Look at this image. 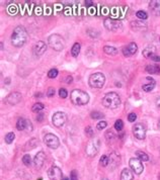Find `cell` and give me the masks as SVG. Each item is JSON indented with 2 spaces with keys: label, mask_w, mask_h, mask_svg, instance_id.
Wrapping results in <instances>:
<instances>
[{
  "label": "cell",
  "mask_w": 160,
  "mask_h": 180,
  "mask_svg": "<svg viewBox=\"0 0 160 180\" xmlns=\"http://www.w3.org/2000/svg\"><path fill=\"white\" fill-rule=\"evenodd\" d=\"M27 32L24 27L19 25L13 30L11 35V44L16 48H20L27 43Z\"/></svg>",
  "instance_id": "cell-1"
},
{
  "label": "cell",
  "mask_w": 160,
  "mask_h": 180,
  "mask_svg": "<svg viewBox=\"0 0 160 180\" xmlns=\"http://www.w3.org/2000/svg\"><path fill=\"white\" fill-rule=\"evenodd\" d=\"M70 98L75 105H85L89 102V95L80 89H74L70 94Z\"/></svg>",
  "instance_id": "cell-2"
},
{
  "label": "cell",
  "mask_w": 160,
  "mask_h": 180,
  "mask_svg": "<svg viewBox=\"0 0 160 180\" xmlns=\"http://www.w3.org/2000/svg\"><path fill=\"white\" fill-rule=\"evenodd\" d=\"M102 104L107 108L115 109L121 104V98L116 92H108L102 98Z\"/></svg>",
  "instance_id": "cell-3"
},
{
  "label": "cell",
  "mask_w": 160,
  "mask_h": 180,
  "mask_svg": "<svg viewBox=\"0 0 160 180\" xmlns=\"http://www.w3.org/2000/svg\"><path fill=\"white\" fill-rule=\"evenodd\" d=\"M48 43L49 46L55 51H62L65 47V41L64 38L61 37L60 35H57V33H54V35H51L48 38Z\"/></svg>",
  "instance_id": "cell-4"
},
{
  "label": "cell",
  "mask_w": 160,
  "mask_h": 180,
  "mask_svg": "<svg viewBox=\"0 0 160 180\" xmlns=\"http://www.w3.org/2000/svg\"><path fill=\"white\" fill-rule=\"evenodd\" d=\"M89 86L92 88H101L105 83V76L100 72L91 74L88 79Z\"/></svg>",
  "instance_id": "cell-5"
},
{
  "label": "cell",
  "mask_w": 160,
  "mask_h": 180,
  "mask_svg": "<svg viewBox=\"0 0 160 180\" xmlns=\"http://www.w3.org/2000/svg\"><path fill=\"white\" fill-rule=\"evenodd\" d=\"M100 148V141L99 139H93L87 144L86 146V154L89 157H94L99 153Z\"/></svg>",
  "instance_id": "cell-6"
},
{
  "label": "cell",
  "mask_w": 160,
  "mask_h": 180,
  "mask_svg": "<svg viewBox=\"0 0 160 180\" xmlns=\"http://www.w3.org/2000/svg\"><path fill=\"white\" fill-rule=\"evenodd\" d=\"M44 142L51 149H57L60 146V141L54 134H46V136L44 137Z\"/></svg>",
  "instance_id": "cell-7"
},
{
  "label": "cell",
  "mask_w": 160,
  "mask_h": 180,
  "mask_svg": "<svg viewBox=\"0 0 160 180\" xmlns=\"http://www.w3.org/2000/svg\"><path fill=\"white\" fill-rule=\"evenodd\" d=\"M52 122H53V125L57 128L63 127V125H65V122H67V114L65 112L57 111L53 115Z\"/></svg>",
  "instance_id": "cell-8"
},
{
  "label": "cell",
  "mask_w": 160,
  "mask_h": 180,
  "mask_svg": "<svg viewBox=\"0 0 160 180\" xmlns=\"http://www.w3.org/2000/svg\"><path fill=\"white\" fill-rule=\"evenodd\" d=\"M133 134L138 140H144L146 138V128L143 123H136L133 127Z\"/></svg>",
  "instance_id": "cell-9"
},
{
  "label": "cell",
  "mask_w": 160,
  "mask_h": 180,
  "mask_svg": "<svg viewBox=\"0 0 160 180\" xmlns=\"http://www.w3.org/2000/svg\"><path fill=\"white\" fill-rule=\"evenodd\" d=\"M129 164H130L131 169L135 172L137 175H140V174L143 172L144 167L143 164H142V161L138 158H131L130 161H129Z\"/></svg>",
  "instance_id": "cell-10"
},
{
  "label": "cell",
  "mask_w": 160,
  "mask_h": 180,
  "mask_svg": "<svg viewBox=\"0 0 160 180\" xmlns=\"http://www.w3.org/2000/svg\"><path fill=\"white\" fill-rule=\"evenodd\" d=\"M48 176L51 180H63L62 170L57 166H52L48 171Z\"/></svg>",
  "instance_id": "cell-11"
},
{
  "label": "cell",
  "mask_w": 160,
  "mask_h": 180,
  "mask_svg": "<svg viewBox=\"0 0 160 180\" xmlns=\"http://www.w3.org/2000/svg\"><path fill=\"white\" fill-rule=\"evenodd\" d=\"M104 24V27H107L108 30H113V32L121 29V27H122L121 21H119L117 19H113V18H105Z\"/></svg>",
  "instance_id": "cell-12"
},
{
  "label": "cell",
  "mask_w": 160,
  "mask_h": 180,
  "mask_svg": "<svg viewBox=\"0 0 160 180\" xmlns=\"http://www.w3.org/2000/svg\"><path fill=\"white\" fill-rule=\"evenodd\" d=\"M137 51H138V46L133 42L123 48V54H124V56H126V57L133 56L134 54L137 53Z\"/></svg>",
  "instance_id": "cell-13"
},
{
  "label": "cell",
  "mask_w": 160,
  "mask_h": 180,
  "mask_svg": "<svg viewBox=\"0 0 160 180\" xmlns=\"http://www.w3.org/2000/svg\"><path fill=\"white\" fill-rule=\"evenodd\" d=\"M21 100V94L19 92H12L6 97V102L10 105H15L19 103Z\"/></svg>",
  "instance_id": "cell-14"
},
{
  "label": "cell",
  "mask_w": 160,
  "mask_h": 180,
  "mask_svg": "<svg viewBox=\"0 0 160 180\" xmlns=\"http://www.w3.org/2000/svg\"><path fill=\"white\" fill-rule=\"evenodd\" d=\"M46 51H47V45H46V43H44L43 41L38 42L35 45V47H33V54H35L36 56H38V57L39 56H42Z\"/></svg>",
  "instance_id": "cell-15"
},
{
  "label": "cell",
  "mask_w": 160,
  "mask_h": 180,
  "mask_svg": "<svg viewBox=\"0 0 160 180\" xmlns=\"http://www.w3.org/2000/svg\"><path fill=\"white\" fill-rule=\"evenodd\" d=\"M45 159H46V155L44 152H39V153L36 155L35 159H33V163H35V166L37 168H42L43 165H44V162H45Z\"/></svg>",
  "instance_id": "cell-16"
},
{
  "label": "cell",
  "mask_w": 160,
  "mask_h": 180,
  "mask_svg": "<svg viewBox=\"0 0 160 180\" xmlns=\"http://www.w3.org/2000/svg\"><path fill=\"white\" fill-rule=\"evenodd\" d=\"M149 7L154 14L160 15V0H152L149 3Z\"/></svg>",
  "instance_id": "cell-17"
},
{
  "label": "cell",
  "mask_w": 160,
  "mask_h": 180,
  "mask_svg": "<svg viewBox=\"0 0 160 180\" xmlns=\"http://www.w3.org/2000/svg\"><path fill=\"white\" fill-rule=\"evenodd\" d=\"M133 172L130 169L125 168L121 173V180H133Z\"/></svg>",
  "instance_id": "cell-18"
},
{
  "label": "cell",
  "mask_w": 160,
  "mask_h": 180,
  "mask_svg": "<svg viewBox=\"0 0 160 180\" xmlns=\"http://www.w3.org/2000/svg\"><path fill=\"white\" fill-rule=\"evenodd\" d=\"M155 50H156L155 47H153V46H149V47H147L145 50L143 51V56L145 58L150 59L151 56L155 54Z\"/></svg>",
  "instance_id": "cell-19"
},
{
  "label": "cell",
  "mask_w": 160,
  "mask_h": 180,
  "mask_svg": "<svg viewBox=\"0 0 160 180\" xmlns=\"http://www.w3.org/2000/svg\"><path fill=\"white\" fill-rule=\"evenodd\" d=\"M146 71L149 74H159L160 73V67L157 65H148L146 67Z\"/></svg>",
  "instance_id": "cell-20"
},
{
  "label": "cell",
  "mask_w": 160,
  "mask_h": 180,
  "mask_svg": "<svg viewBox=\"0 0 160 180\" xmlns=\"http://www.w3.org/2000/svg\"><path fill=\"white\" fill-rule=\"evenodd\" d=\"M104 51L105 54H107V55L110 56H115L118 54V49L115 47H110V46H105V47H104Z\"/></svg>",
  "instance_id": "cell-21"
},
{
  "label": "cell",
  "mask_w": 160,
  "mask_h": 180,
  "mask_svg": "<svg viewBox=\"0 0 160 180\" xmlns=\"http://www.w3.org/2000/svg\"><path fill=\"white\" fill-rule=\"evenodd\" d=\"M16 128L19 131H24L27 128V120L22 117H19L16 122Z\"/></svg>",
  "instance_id": "cell-22"
},
{
  "label": "cell",
  "mask_w": 160,
  "mask_h": 180,
  "mask_svg": "<svg viewBox=\"0 0 160 180\" xmlns=\"http://www.w3.org/2000/svg\"><path fill=\"white\" fill-rule=\"evenodd\" d=\"M80 53V44L79 43H75L73 45V47L71 49V55L73 56V57H78Z\"/></svg>",
  "instance_id": "cell-23"
},
{
  "label": "cell",
  "mask_w": 160,
  "mask_h": 180,
  "mask_svg": "<svg viewBox=\"0 0 160 180\" xmlns=\"http://www.w3.org/2000/svg\"><path fill=\"white\" fill-rule=\"evenodd\" d=\"M136 155H137V157H138V159H140V160L143 161V162H146V161L149 160V156L143 151H137Z\"/></svg>",
  "instance_id": "cell-24"
},
{
  "label": "cell",
  "mask_w": 160,
  "mask_h": 180,
  "mask_svg": "<svg viewBox=\"0 0 160 180\" xmlns=\"http://www.w3.org/2000/svg\"><path fill=\"white\" fill-rule=\"evenodd\" d=\"M132 27L134 30H146V24H142V22H138V21H135V22H132L131 24Z\"/></svg>",
  "instance_id": "cell-25"
},
{
  "label": "cell",
  "mask_w": 160,
  "mask_h": 180,
  "mask_svg": "<svg viewBox=\"0 0 160 180\" xmlns=\"http://www.w3.org/2000/svg\"><path fill=\"white\" fill-rule=\"evenodd\" d=\"M99 164L104 167H107L110 164V157H107V155H102L99 159Z\"/></svg>",
  "instance_id": "cell-26"
},
{
  "label": "cell",
  "mask_w": 160,
  "mask_h": 180,
  "mask_svg": "<svg viewBox=\"0 0 160 180\" xmlns=\"http://www.w3.org/2000/svg\"><path fill=\"white\" fill-rule=\"evenodd\" d=\"M44 107H45V105H44L43 103H41V102H38V103H35V104L33 105L32 110H33V112H39V111H41V110H43Z\"/></svg>",
  "instance_id": "cell-27"
},
{
  "label": "cell",
  "mask_w": 160,
  "mask_h": 180,
  "mask_svg": "<svg viewBox=\"0 0 160 180\" xmlns=\"http://www.w3.org/2000/svg\"><path fill=\"white\" fill-rule=\"evenodd\" d=\"M14 138H15V135L13 133H8L4 138L5 143H6V144H11L14 141Z\"/></svg>",
  "instance_id": "cell-28"
},
{
  "label": "cell",
  "mask_w": 160,
  "mask_h": 180,
  "mask_svg": "<svg viewBox=\"0 0 160 180\" xmlns=\"http://www.w3.org/2000/svg\"><path fill=\"white\" fill-rule=\"evenodd\" d=\"M136 16L141 20H145V19L148 18V14H147L145 11H143V10H139V11H137Z\"/></svg>",
  "instance_id": "cell-29"
},
{
  "label": "cell",
  "mask_w": 160,
  "mask_h": 180,
  "mask_svg": "<svg viewBox=\"0 0 160 180\" xmlns=\"http://www.w3.org/2000/svg\"><path fill=\"white\" fill-rule=\"evenodd\" d=\"M155 87V82H152V83H148V84H144L143 85V90L146 92H150L151 90H153V88Z\"/></svg>",
  "instance_id": "cell-30"
},
{
  "label": "cell",
  "mask_w": 160,
  "mask_h": 180,
  "mask_svg": "<svg viewBox=\"0 0 160 180\" xmlns=\"http://www.w3.org/2000/svg\"><path fill=\"white\" fill-rule=\"evenodd\" d=\"M90 117H91V119H93V120H99V119H102L104 115V114H101V112H99V111H92L91 114H90Z\"/></svg>",
  "instance_id": "cell-31"
},
{
  "label": "cell",
  "mask_w": 160,
  "mask_h": 180,
  "mask_svg": "<svg viewBox=\"0 0 160 180\" xmlns=\"http://www.w3.org/2000/svg\"><path fill=\"white\" fill-rule=\"evenodd\" d=\"M123 128H124V122L122 120H116V122H115V128L116 130L118 131V132H121V131L123 130Z\"/></svg>",
  "instance_id": "cell-32"
},
{
  "label": "cell",
  "mask_w": 160,
  "mask_h": 180,
  "mask_svg": "<svg viewBox=\"0 0 160 180\" xmlns=\"http://www.w3.org/2000/svg\"><path fill=\"white\" fill-rule=\"evenodd\" d=\"M22 162H24V164L27 167H30V162H32V159H30V155H24L22 157Z\"/></svg>",
  "instance_id": "cell-33"
},
{
  "label": "cell",
  "mask_w": 160,
  "mask_h": 180,
  "mask_svg": "<svg viewBox=\"0 0 160 180\" xmlns=\"http://www.w3.org/2000/svg\"><path fill=\"white\" fill-rule=\"evenodd\" d=\"M57 76H58V70H57V69H51V70L48 72L49 78L53 79V78H56Z\"/></svg>",
  "instance_id": "cell-34"
},
{
  "label": "cell",
  "mask_w": 160,
  "mask_h": 180,
  "mask_svg": "<svg viewBox=\"0 0 160 180\" xmlns=\"http://www.w3.org/2000/svg\"><path fill=\"white\" fill-rule=\"evenodd\" d=\"M59 96H60L61 98H66V97L68 96L67 90L65 88H60V90H59Z\"/></svg>",
  "instance_id": "cell-35"
},
{
  "label": "cell",
  "mask_w": 160,
  "mask_h": 180,
  "mask_svg": "<svg viewBox=\"0 0 160 180\" xmlns=\"http://www.w3.org/2000/svg\"><path fill=\"white\" fill-rule=\"evenodd\" d=\"M107 122H105V120H102V122H99L97 123L96 128H97V130H104V128H107Z\"/></svg>",
  "instance_id": "cell-36"
},
{
  "label": "cell",
  "mask_w": 160,
  "mask_h": 180,
  "mask_svg": "<svg viewBox=\"0 0 160 180\" xmlns=\"http://www.w3.org/2000/svg\"><path fill=\"white\" fill-rule=\"evenodd\" d=\"M85 134H86L87 136H88L89 138L93 137V131H92V128L90 127H86L85 128Z\"/></svg>",
  "instance_id": "cell-37"
},
{
  "label": "cell",
  "mask_w": 160,
  "mask_h": 180,
  "mask_svg": "<svg viewBox=\"0 0 160 180\" xmlns=\"http://www.w3.org/2000/svg\"><path fill=\"white\" fill-rule=\"evenodd\" d=\"M128 120L130 122H134L137 120V114H134V112H131V114L128 115Z\"/></svg>",
  "instance_id": "cell-38"
},
{
  "label": "cell",
  "mask_w": 160,
  "mask_h": 180,
  "mask_svg": "<svg viewBox=\"0 0 160 180\" xmlns=\"http://www.w3.org/2000/svg\"><path fill=\"white\" fill-rule=\"evenodd\" d=\"M54 95H55V89H54L53 87H50L47 91V96L48 97H53Z\"/></svg>",
  "instance_id": "cell-39"
},
{
  "label": "cell",
  "mask_w": 160,
  "mask_h": 180,
  "mask_svg": "<svg viewBox=\"0 0 160 180\" xmlns=\"http://www.w3.org/2000/svg\"><path fill=\"white\" fill-rule=\"evenodd\" d=\"M105 137H107V139H108V140H110V137L112 138V139L115 137V135H113V131L112 130H108L107 132V134H105Z\"/></svg>",
  "instance_id": "cell-40"
},
{
  "label": "cell",
  "mask_w": 160,
  "mask_h": 180,
  "mask_svg": "<svg viewBox=\"0 0 160 180\" xmlns=\"http://www.w3.org/2000/svg\"><path fill=\"white\" fill-rule=\"evenodd\" d=\"M70 180H78V177H77L76 171L73 170L71 172V176H70Z\"/></svg>",
  "instance_id": "cell-41"
},
{
  "label": "cell",
  "mask_w": 160,
  "mask_h": 180,
  "mask_svg": "<svg viewBox=\"0 0 160 180\" xmlns=\"http://www.w3.org/2000/svg\"><path fill=\"white\" fill-rule=\"evenodd\" d=\"M150 59L152 61H154V62H160V56H157V55H152L151 57H150Z\"/></svg>",
  "instance_id": "cell-42"
},
{
  "label": "cell",
  "mask_w": 160,
  "mask_h": 180,
  "mask_svg": "<svg viewBox=\"0 0 160 180\" xmlns=\"http://www.w3.org/2000/svg\"><path fill=\"white\" fill-rule=\"evenodd\" d=\"M27 130L30 131V132H32L33 131V125H32V122H30V120H27Z\"/></svg>",
  "instance_id": "cell-43"
},
{
  "label": "cell",
  "mask_w": 160,
  "mask_h": 180,
  "mask_svg": "<svg viewBox=\"0 0 160 180\" xmlns=\"http://www.w3.org/2000/svg\"><path fill=\"white\" fill-rule=\"evenodd\" d=\"M92 0H86V1H85V5H86V6H88V7H90V6H92V5H93V3H92Z\"/></svg>",
  "instance_id": "cell-44"
},
{
  "label": "cell",
  "mask_w": 160,
  "mask_h": 180,
  "mask_svg": "<svg viewBox=\"0 0 160 180\" xmlns=\"http://www.w3.org/2000/svg\"><path fill=\"white\" fill-rule=\"evenodd\" d=\"M43 119H44V114H38V117H37V120H38V122H42Z\"/></svg>",
  "instance_id": "cell-45"
},
{
  "label": "cell",
  "mask_w": 160,
  "mask_h": 180,
  "mask_svg": "<svg viewBox=\"0 0 160 180\" xmlns=\"http://www.w3.org/2000/svg\"><path fill=\"white\" fill-rule=\"evenodd\" d=\"M72 80H73V79H72V77H71V76H68V77L66 78V83L70 84L71 82H72Z\"/></svg>",
  "instance_id": "cell-46"
},
{
  "label": "cell",
  "mask_w": 160,
  "mask_h": 180,
  "mask_svg": "<svg viewBox=\"0 0 160 180\" xmlns=\"http://www.w3.org/2000/svg\"><path fill=\"white\" fill-rule=\"evenodd\" d=\"M156 104H157V106L160 107V98H158L156 100Z\"/></svg>",
  "instance_id": "cell-47"
},
{
  "label": "cell",
  "mask_w": 160,
  "mask_h": 180,
  "mask_svg": "<svg viewBox=\"0 0 160 180\" xmlns=\"http://www.w3.org/2000/svg\"><path fill=\"white\" fill-rule=\"evenodd\" d=\"M1 51H3V43H1Z\"/></svg>",
  "instance_id": "cell-48"
},
{
  "label": "cell",
  "mask_w": 160,
  "mask_h": 180,
  "mask_svg": "<svg viewBox=\"0 0 160 180\" xmlns=\"http://www.w3.org/2000/svg\"><path fill=\"white\" fill-rule=\"evenodd\" d=\"M63 180H69V178H67V177H64Z\"/></svg>",
  "instance_id": "cell-49"
},
{
  "label": "cell",
  "mask_w": 160,
  "mask_h": 180,
  "mask_svg": "<svg viewBox=\"0 0 160 180\" xmlns=\"http://www.w3.org/2000/svg\"><path fill=\"white\" fill-rule=\"evenodd\" d=\"M158 128H160V120H159V122H158Z\"/></svg>",
  "instance_id": "cell-50"
},
{
  "label": "cell",
  "mask_w": 160,
  "mask_h": 180,
  "mask_svg": "<svg viewBox=\"0 0 160 180\" xmlns=\"http://www.w3.org/2000/svg\"><path fill=\"white\" fill-rule=\"evenodd\" d=\"M102 180H108L107 178H104V179H102Z\"/></svg>",
  "instance_id": "cell-51"
},
{
  "label": "cell",
  "mask_w": 160,
  "mask_h": 180,
  "mask_svg": "<svg viewBox=\"0 0 160 180\" xmlns=\"http://www.w3.org/2000/svg\"><path fill=\"white\" fill-rule=\"evenodd\" d=\"M38 180H43V179H42V178H39Z\"/></svg>",
  "instance_id": "cell-52"
}]
</instances>
